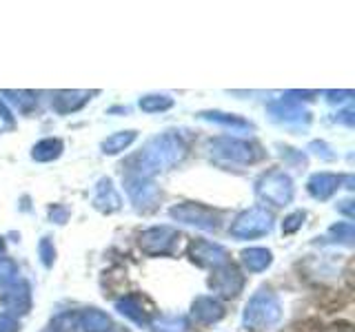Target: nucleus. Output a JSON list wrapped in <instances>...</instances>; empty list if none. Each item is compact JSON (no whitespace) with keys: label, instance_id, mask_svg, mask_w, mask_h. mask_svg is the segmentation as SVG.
<instances>
[{"label":"nucleus","instance_id":"9","mask_svg":"<svg viewBox=\"0 0 355 332\" xmlns=\"http://www.w3.org/2000/svg\"><path fill=\"white\" fill-rule=\"evenodd\" d=\"M0 304L7 310V315H27L31 310V286L27 282H14L5 288V293L0 295Z\"/></svg>","mask_w":355,"mask_h":332},{"label":"nucleus","instance_id":"34","mask_svg":"<svg viewBox=\"0 0 355 332\" xmlns=\"http://www.w3.org/2000/svg\"><path fill=\"white\" fill-rule=\"evenodd\" d=\"M351 204H353V202H351V199H344V202H340V206H338V208H340V210H342V213H344V215H347L349 219L353 217V206H351Z\"/></svg>","mask_w":355,"mask_h":332},{"label":"nucleus","instance_id":"3","mask_svg":"<svg viewBox=\"0 0 355 332\" xmlns=\"http://www.w3.org/2000/svg\"><path fill=\"white\" fill-rule=\"evenodd\" d=\"M271 228H273V215L262 206H253L249 210H244L242 215H238L229 232L236 239H255L269 235Z\"/></svg>","mask_w":355,"mask_h":332},{"label":"nucleus","instance_id":"33","mask_svg":"<svg viewBox=\"0 0 355 332\" xmlns=\"http://www.w3.org/2000/svg\"><path fill=\"white\" fill-rule=\"evenodd\" d=\"M351 95L353 91H327L329 102H344V100H349Z\"/></svg>","mask_w":355,"mask_h":332},{"label":"nucleus","instance_id":"2","mask_svg":"<svg viewBox=\"0 0 355 332\" xmlns=\"http://www.w3.org/2000/svg\"><path fill=\"white\" fill-rule=\"evenodd\" d=\"M282 319V304L277 295L269 288H260L255 293L247 308H244V317H242V324L247 330H266L275 326L277 321Z\"/></svg>","mask_w":355,"mask_h":332},{"label":"nucleus","instance_id":"35","mask_svg":"<svg viewBox=\"0 0 355 332\" xmlns=\"http://www.w3.org/2000/svg\"><path fill=\"white\" fill-rule=\"evenodd\" d=\"M338 120H340V122H344V124H347V127H353V111H351V109L342 111Z\"/></svg>","mask_w":355,"mask_h":332},{"label":"nucleus","instance_id":"6","mask_svg":"<svg viewBox=\"0 0 355 332\" xmlns=\"http://www.w3.org/2000/svg\"><path fill=\"white\" fill-rule=\"evenodd\" d=\"M169 215L175 221L196 226L200 230H218L220 228V213L214 208L205 206V204H196V202L178 204L169 210Z\"/></svg>","mask_w":355,"mask_h":332},{"label":"nucleus","instance_id":"26","mask_svg":"<svg viewBox=\"0 0 355 332\" xmlns=\"http://www.w3.org/2000/svg\"><path fill=\"white\" fill-rule=\"evenodd\" d=\"M18 279V266L14 259L0 257V288H7Z\"/></svg>","mask_w":355,"mask_h":332},{"label":"nucleus","instance_id":"29","mask_svg":"<svg viewBox=\"0 0 355 332\" xmlns=\"http://www.w3.org/2000/svg\"><path fill=\"white\" fill-rule=\"evenodd\" d=\"M76 324H78V317L71 313H64L60 317H55V321L51 324V330L53 332H71Z\"/></svg>","mask_w":355,"mask_h":332},{"label":"nucleus","instance_id":"4","mask_svg":"<svg viewBox=\"0 0 355 332\" xmlns=\"http://www.w3.org/2000/svg\"><path fill=\"white\" fill-rule=\"evenodd\" d=\"M255 193H258L262 202H269L273 206H286L293 199V180L284 171H269L255 184Z\"/></svg>","mask_w":355,"mask_h":332},{"label":"nucleus","instance_id":"20","mask_svg":"<svg viewBox=\"0 0 355 332\" xmlns=\"http://www.w3.org/2000/svg\"><path fill=\"white\" fill-rule=\"evenodd\" d=\"M138 133L136 131H118L114 136H109L107 140H103V153L107 155H118L125 149H129L133 142H136Z\"/></svg>","mask_w":355,"mask_h":332},{"label":"nucleus","instance_id":"32","mask_svg":"<svg viewBox=\"0 0 355 332\" xmlns=\"http://www.w3.org/2000/svg\"><path fill=\"white\" fill-rule=\"evenodd\" d=\"M49 217L55 221V224H64V221L69 219V210H67L64 206H60V204H53L49 208Z\"/></svg>","mask_w":355,"mask_h":332},{"label":"nucleus","instance_id":"28","mask_svg":"<svg viewBox=\"0 0 355 332\" xmlns=\"http://www.w3.org/2000/svg\"><path fill=\"white\" fill-rule=\"evenodd\" d=\"M38 255L42 264L47 266V268H51L53 266V259H55V248H53V241L49 237H42L40 243H38Z\"/></svg>","mask_w":355,"mask_h":332},{"label":"nucleus","instance_id":"23","mask_svg":"<svg viewBox=\"0 0 355 332\" xmlns=\"http://www.w3.org/2000/svg\"><path fill=\"white\" fill-rule=\"evenodd\" d=\"M3 95L20 111V113H29V111L38 104V98L33 91H3Z\"/></svg>","mask_w":355,"mask_h":332},{"label":"nucleus","instance_id":"31","mask_svg":"<svg viewBox=\"0 0 355 332\" xmlns=\"http://www.w3.org/2000/svg\"><path fill=\"white\" fill-rule=\"evenodd\" d=\"M18 330H20V324L16 317L0 313V332H18Z\"/></svg>","mask_w":355,"mask_h":332},{"label":"nucleus","instance_id":"21","mask_svg":"<svg viewBox=\"0 0 355 332\" xmlns=\"http://www.w3.org/2000/svg\"><path fill=\"white\" fill-rule=\"evenodd\" d=\"M60 153H62V142L58 138H44L33 147L31 158L36 162H51L55 158H60Z\"/></svg>","mask_w":355,"mask_h":332},{"label":"nucleus","instance_id":"5","mask_svg":"<svg viewBox=\"0 0 355 332\" xmlns=\"http://www.w3.org/2000/svg\"><path fill=\"white\" fill-rule=\"evenodd\" d=\"M209 149H211V155H214V158L231 162V164H253L260 158V153L255 151L251 142L240 140V138H229V136L211 140Z\"/></svg>","mask_w":355,"mask_h":332},{"label":"nucleus","instance_id":"16","mask_svg":"<svg viewBox=\"0 0 355 332\" xmlns=\"http://www.w3.org/2000/svg\"><path fill=\"white\" fill-rule=\"evenodd\" d=\"M94 93L89 91H58L51 100V107L55 113L67 116V113H73V111L83 109L89 100H92Z\"/></svg>","mask_w":355,"mask_h":332},{"label":"nucleus","instance_id":"1","mask_svg":"<svg viewBox=\"0 0 355 332\" xmlns=\"http://www.w3.org/2000/svg\"><path fill=\"white\" fill-rule=\"evenodd\" d=\"M187 155V147L180 136L166 131L162 136H155L149 140V144L144 147V151L138 155V169L133 171V177H142L149 180L153 173L169 169V166L178 164Z\"/></svg>","mask_w":355,"mask_h":332},{"label":"nucleus","instance_id":"25","mask_svg":"<svg viewBox=\"0 0 355 332\" xmlns=\"http://www.w3.org/2000/svg\"><path fill=\"white\" fill-rule=\"evenodd\" d=\"M200 118L205 120H211L216 122V124H222V127H231V129H249L251 124L247 120H242L238 116H229V113H218V111H209V113H200Z\"/></svg>","mask_w":355,"mask_h":332},{"label":"nucleus","instance_id":"12","mask_svg":"<svg viewBox=\"0 0 355 332\" xmlns=\"http://www.w3.org/2000/svg\"><path fill=\"white\" fill-rule=\"evenodd\" d=\"M269 113L275 122H282V124H302L309 122V113L300 104V100L295 98H280L273 100V102L266 107Z\"/></svg>","mask_w":355,"mask_h":332},{"label":"nucleus","instance_id":"22","mask_svg":"<svg viewBox=\"0 0 355 332\" xmlns=\"http://www.w3.org/2000/svg\"><path fill=\"white\" fill-rule=\"evenodd\" d=\"M149 326L153 332H187L189 330V321L184 317H160L155 321H149Z\"/></svg>","mask_w":355,"mask_h":332},{"label":"nucleus","instance_id":"24","mask_svg":"<svg viewBox=\"0 0 355 332\" xmlns=\"http://www.w3.org/2000/svg\"><path fill=\"white\" fill-rule=\"evenodd\" d=\"M140 109L144 113H160V111H166L173 107V98L169 95H160V93H153V95H144L140 98Z\"/></svg>","mask_w":355,"mask_h":332},{"label":"nucleus","instance_id":"27","mask_svg":"<svg viewBox=\"0 0 355 332\" xmlns=\"http://www.w3.org/2000/svg\"><path fill=\"white\" fill-rule=\"evenodd\" d=\"M355 235V228L351 221H338L336 226L329 228V237H336V241H344V243H351Z\"/></svg>","mask_w":355,"mask_h":332},{"label":"nucleus","instance_id":"8","mask_svg":"<svg viewBox=\"0 0 355 332\" xmlns=\"http://www.w3.org/2000/svg\"><path fill=\"white\" fill-rule=\"evenodd\" d=\"M209 288L222 299L238 297L244 288V275L231 261H227L225 266H220V268H216L214 273H211Z\"/></svg>","mask_w":355,"mask_h":332},{"label":"nucleus","instance_id":"7","mask_svg":"<svg viewBox=\"0 0 355 332\" xmlns=\"http://www.w3.org/2000/svg\"><path fill=\"white\" fill-rule=\"evenodd\" d=\"M180 241V232L171 226H153L142 230L140 248L147 255H171Z\"/></svg>","mask_w":355,"mask_h":332},{"label":"nucleus","instance_id":"17","mask_svg":"<svg viewBox=\"0 0 355 332\" xmlns=\"http://www.w3.org/2000/svg\"><path fill=\"white\" fill-rule=\"evenodd\" d=\"M78 326L83 328V332H111L114 321L107 313L98 308H89L85 313L78 315Z\"/></svg>","mask_w":355,"mask_h":332},{"label":"nucleus","instance_id":"14","mask_svg":"<svg viewBox=\"0 0 355 332\" xmlns=\"http://www.w3.org/2000/svg\"><path fill=\"white\" fill-rule=\"evenodd\" d=\"M94 206L100 210V213H116V210L122 206V197L116 191V186L109 177H103V180L96 184Z\"/></svg>","mask_w":355,"mask_h":332},{"label":"nucleus","instance_id":"13","mask_svg":"<svg viewBox=\"0 0 355 332\" xmlns=\"http://www.w3.org/2000/svg\"><path fill=\"white\" fill-rule=\"evenodd\" d=\"M225 317V306L220 304V299L202 295L198 297L191 306V319L198 326H211Z\"/></svg>","mask_w":355,"mask_h":332},{"label":"nucleus","instance_id":"10","mask_svg":"<svg viewBox=\"0 0 355 332\" xmlns=\"http://www.w3.org/2000/svg\"><path fill=\"white\" fill-rule=\"evenodd\" d=\"M189 255H191V259L198 266H202V268H214V270L229 261V252L222 248L220 243L205 241V239L193 241L191 248H189Z\"/></svg>","mask_w":355,"mask_h":332},{"label":"nucleus","instance_id":"30","mask_svg":"<svg viewBox=\"0 0 355 332\" xmlns=\"http://www.w3.org/2000/svg\"><path fill=\"white\" fill-rule=\"evenodd\" d=\"M302 221H304V213L302 210H295V213H291L282 221V232L284 235H291V232L302 228Z\"/></svg>","mask_w":355,"mask_h":332},{"label":"nucleus","instance_id":"11","mask_svg":"<svg viewBox=\"0 0 355 332\" xmlns=\"http://www.w3.org/2000/svg\"><path fill=\"white\" fill-rule=\"evenodd\" d=\"M127 193L131 197V202L136 204L138 210H147V208H153L155 202L160 199V191L158 186H155L151 180H142V177H133L129 175L127 177Z\"/></svg>","mask_w":355,"mask_h":332},{"label":"nucleus","instance_id":"36","mask_svg":"<svg viewBox=\"0 0 355 332\" xmlns=\"http://www.w3.org/2000/svg\"><path fill=\"white\" fill-rule=\"evenodd\" d=\"M3 248H5V241H3V237H0V252H3Z\"/></svg>","mask_w":355,"mask_h":332},{"label":"nucleus","instance_id":"19","mask_svg":"<svg viewBox=\"0 0 355 332\" xmlns=\"http://www.w3.org/2000/svg\"><path fill=\"white\" fill-rule=\"evenodd\" d=\"M273 261V255L271 250H266V248H247V250H242V264L247 266V270L249 273H262L266 270L271 266Z\"/></svg>","mask_w":355,"mask_h":332},{"label":"nucleus","instance_id":"18","mask_svg":"<svg viewBox=\"0 0 355 332\" xmlns=\"http://www.w3.org/2000/svg\"><path fill=\"white\" fill-rule=\"evenodd\" d=\"M116 308H118L120 313L125 315L127 319L136 321V324H140V326H149V321H151V319H149L147 313H144L140 297L129 295V297H125V299H118V302H116Z\"/></svg>","mask_w":355,"mask_h":332},{"label":"nucleus","instance_id":"15","mask_svg":"<svg viewBox=\"0 0 355 332\" xmlns=\"http://www.w3.org/2000/svg\"><path fill=\"white\" fill-rule=\"evenodd\" d=\"M340 182H342V177L336 173H315V175H311L306 188L315 199L327 202V199L333 197V193L340 188Z\"/></svg>","mask_w":355,"mask_h":332}]
</instances>
